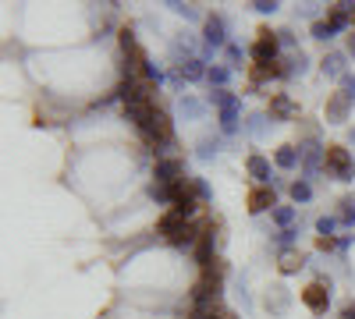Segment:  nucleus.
Returning a JSON list of instances; mask_svg holds the SVG:
<instances>
[{"label": "nucleus", "instance_id": "obj_1", "mask_svg": "<svg viewBox=\"0 0 355 319\" xmlns=\"http://www.w3.org/2000/svg\"><path fill=\"white\" fill-rule=\"evenodd\" d=\"M323 170L334 181H355V156L345 146H327V160H323Z\"/></svg>", "mask_w": 355, "mask_h": 319}, {"label": "nucleus", "instance_id": "obj_2", "mask_svg": "<svg viewBox=\"0 0 355 319\" xmlns=\"http://www.w3.org/2000/svg\"><path fill=\"white\" fill-rule=\"evenodd\" d=\"M249 53H252L256 64H277V53H281L277 33H270V28H259V33H256V43H252Z\"/></svg>", "mask_w": 355, "mask_h": 319}, {"label": "nucleus", "instance_id": "obj_3", "mask_svg": "<svg viewBox=\"0 0 355 319\" xmlns=\"http://www.w3.org/2000/svg\"><path fill=\"white\" fill-rule=\"evenodd\" d=\"M202 43H206V50H210V53L231 43L227 39V21L220 15H206V21H202Z\"/></svg>", "mask_w": 355, "mask_h": 319}, {"label": "nucleus", "instance_id": "obj_4", "mask_svg": "<svg viewBox=\"0 0 355 319\" xmlns=\"http://www.w3.org/2000/svg\"><path fill=\"white\" fill-rule=\"evenodd\" d=\"M189 178V174H185V160L182 156H171V160H157V181L160 185H182Z\"/></svg>", "mask_w": 355, "mask_h": 319}, {"label": "nucleus", "instance_id": "obj_5", "mask_svg": "<svg viewBox=\"0 0 355 319\" xmlns=\"http://www.w3.org/2000/svg\"><path fill=\"white\" fill-rule=\"evenodd\" d=\"M245 170H249V178H252L256 185H263V188H270V185H274V178H277V174L270 170V160L259 156V153H252V156L245 160Z\"/></svg>", "mask_w": 355, "mask_h": 319}, {"label": "nucleus", "instance_id": "obj_6", "mask_svg": "<svg viewBox=\"0 0 355 319\" xmlns=\"http://www.w3.org/2000/svg\"><path fill=\"white\" fill-rule=\"evenodd\" d=\"M206 71H210V68H206L202 57H192V61L174 68V85H182V82H206Z\"/></svg>", "mask_w": 355, "mask_h": 319}, {"label": "nucleus", "instance_id": "obj_7", "mask_svg": "<svg viewBox=\"0 0 355 319\" xmlns=\"http://www.w3.org/2000/svg\"><path fill=\"white\" fill-rule=\"evenodd\" d=\"M242 100L234 96L227 107H220V135H239L242 131Z\"/></svg>", "mask_w": 355, "mask_h": 319}, {"label": "nucleus", "instance_id": "obj_8", "mask_svg": "<svg viewBox=\"0 0 355 319\" xmlns=\"http://www.w3.org/2000/svg\"><path fill=\"white\" fill-rule=\"evenodd\" d=\"M270 121H299V107L291 103L288 93H274L270 96Z\"/></svg>", "mask_w": 355, "mask_h": 319}, {"label": "nucleus", "instance_id": "obj_9", "mask_svg": "<svg viewBox=\"0 0 355 319\" xmlns=\"http://www.w3.org/2000/svg\"><path fill=\"white\" fill-rule=\"evenodd\" d=\"M214 248H217V238H214V230L210 227H202V235H199V245H196V263L202 270H210L217 259H214Z\"/></svg>", "mask_w": 355, "mask_h": 319}, {"label": "nucleus", "instance_id": "obj_10", "mask_svg": "<svg viewBox=\"0 0 355 319\" xmlns=\"http://www.w3.org/2000/svg\"><path fill=\"white\" fill-rule=\"evenodd\" d=\"M302 302L320 316V312H327V305H331V287L327 284H309L306 291H302Z\"/></svg>", "mask_w": 355, "mask_h": 319}, {"label": "nucleus", "instance_id": "obj_11", "mask_svg": "<svg viewBox=\"0 0 355 319\" xmlns=\"http://www.w3.org/2000/svg\"><path fill=\"white\" fill-rule=\"evenodd\" d=\"M348 113H352V100L345 93H331V100H327V125H345Z\"/></svg>", "mask_w": 355, "mask_h": 319}, {"label": "nucleus", "instance_id": "obj_12", "mask_svg": "<svg viewBox=\"0 0 355 319\" xmlns=\"http://www.w3.org/2000/svg\"><path fill=\"white\" fill-rule=\"evenodd\" d=\"M266 210L274 213V210H277V199H274V192H270V188L256 185V188L249 192V213H256V217H259V213H266Z\"/></svg>", "mask_w": 355, "mask_h": 319}, {"label": "nucleus", "instance_id": "obj_13", "mask_svg": "<svg viewBox=\"0 0 355 319\" xmlns=\"http://www.w3.org/2000/svg\"><path fill=\"white\" fill-rule=\"evenodd\" d=\"M320 68H323V75H327V78H338V82H341V78L348 75V53L331 50V53L320 61Z\"/></svg>", "mask_w": 355, "mask_h": 319}, {"label": "nucleus", "instance_id": "obj_14", "mask_svg": "<svg viewBox=\"0 0 355 319\" xmlns=\"http://www.w3.org/2000/svg\"><path fill=\"white\" fill-rule=\"evenodd\" d=\"M185 224H189V220H185L182 213H174V210H171V213H164V217H160V224H157V235H160L164 241H171L174 235H182V230H185Z\"/></svg>", "mask_w": 355, "mask_h": 319}, {"label": "nucleus", "instance_id": "obj_15", "mask_svg": "<svg viewBox=\"0 0 355 319\" xmlns=\"http://www.w3.org/2000/svg\"><path fill=\"white\" fill-rule=\"evenodd\" d=\"M288 305H291V291H288L284 284H274L270 291H266V309H270L274 316H284Z\"/></svg>", "mask_w": 355, "mask_h": 319}, {"label": "nucleus", "instance_id": "obj_16", "mask_svg": "<svg viewBox=\"0 0 355 319\" xmlns=\"http://www.w3.org/2000/svg\"><path fill=\"white\" fill-rule=\"evenodd\" d=\"M281 71H284V82H291V78H302L306 71H309V57L302 53V50H295L288 61H281Z\"/></svg>", "mask_w": 355, "mask_h": 319}, {"label": "nucleus", "instance_id": "obj_17", "mask_svg": "<svg viewBox=\"0 0 355 319\" xmlns=\"http://www.w3.org/2000/svg\"><path fill=\"white\" fill-rule=\"evenodd\" d=\"M224 153V135H206V138H199V146H196V156L199 160H217Z\"/></svg>", "mask_w": 355, "mask_h": 319}, {"label": "nucleus", "instance_id": "obj_18", "mask_svg": "<svg viewBox=\"0 0 355 319\" xmlns=\"http://www.w3.org/2000/svg\"><path fill=\"white\" fill-rule=\"evenodd\" d=\"M270 128H274L270 113H249V118L242 121V131H245V135H252V138H263Z\"/></svg>", "mask_w": 355, "mask_h": 319}, {"label": "nucleus", "instance_id": "obj_19", "mask_svg": "<svg viewBox=\"0 0 355 319\" xmlns=\"http://www.w3.org/2000/svg\"><path fill=\"white\" fill-rule=\"evenodd\" d=\"M206 107H210V103H202V100H196V96H189V93L178 100V110H182L189 121H202V118H206Z\"/></svg>", "mask_w": 355, "mask_h": 319}, {"label": "nucleus", "instance_id": "obj_20", "mask_svg": "<svg viewBox=\"0 0 355 319\" xmlns=\"http://www.w3.org/2000/svg\"><path fill=\"white\" fill-rule=\"evenodd\" d=\"M274 163H277L281 170H295V167H302V153H299V146H281V149H277V156H274Z\"/></svg>", "mask_w": 355, "mask_h": 319}, {"label": "nucleus", "instance_id": "obj_21", "mask_svg": "<svg viewBox=\"0 0 355 319\" xmlns=\"http://www.w3.org/2000/svg\"><path fill=\"white\" fill-rule=\"evenodd\" d=\"M277 266H281V273H299L306 266V255H299L295 248H284L281 259H277Z\"/></svg>", "mask_w": 355, "mask_h": 319}, {"label": "nucleus", "instance_id": "obj_22", "mask_svg": "<svg viewBox=\"0 0 355 319\" xmlns=\"http://www.w3.org/2000/svg\"><path fill=\"white\" fill-rule=\"evenodd\" d=\"M146 192H150V199H153V202H160V206H174V188H171V185L150 181V188H146Z\"/></svg>", "mask_w": 355, "mask_h": 319}, {"label": "nucleus", "instance_id": "obj_23", "mask_svg": "<svg viewBox=\"0 0 355 319\" xmlns=\"http://www.w3.org/2000/svg\"><path fill=\"white\" fill-rule=\"evenodd\" d=\"M231 78V68H220V64H210V71H206V85L210 89H224Z\"/></svg>", "mask_w": 355, "mask_h": 319}, {"label": "nucleus", "instance_id": "obj_24", "mask_svg": "<svg viewBox=\"0 0 355 319\" xmlns=\"http://www.w3.org/2000/svg\"><path fill=\"white\" fill-rule=\"evenodd\" d=\"M288 195H291L295 202H299V206H306V202L313 199V185H309L306 178H299L295 185H288Z\"/></svg>", "mask_w": 355, "mask_h": 319}, {"label": "nucleus", "instance_id": "obj_25", "mask_svg": "<svg viewBox=\"0 0 355 319\" xmlns=\"http://www.w3.org/2000/svg\"><path fill=\"white\" fill-rule=\"evenodd\" d=\"M295 241H299V227H284V230H277V235H274V248H291Z\"/></svg>", "mask_w": 355, "mask_h": 319}, {"label": "nucleus", "instance_id": "obj_26", "mask_svg": "<svg viewBox=\"0 0 355 319\" xmlns=\"http://www.w3.org/2000/svg\"><path fill=\"white\" fill-rule=\"evenodd\" d=\"M224 53H227V68H231V71H239V68L245 64V50H242L239 43H227Z\"/></svg>", "mask_w": 355, "mask_h": 319}, {"label": "nucleus", "instance_id": "obj_27", "mask_svg": "<svg viewBox=\"0 0 355 319\" xmlns=\"http://www.w3.org/2000/svg\"><path fill=\"white\" fill-rule=\"evenodd\" d=\"M338 224H341L338 217H320V220H316V235H320V238H331V241H334V230H338Z\"/></svg>", "mask_w": 355, "mask_h": 319}, {"label": "nucleus", "instance_id": "obj_28", "mask_svg": "<svg viewBox=\"0 0 355 319\" xmlns=\"http://www.w3.org/2000/svg\"><path fill=\"white\" fill-rule=\"evenodd\" d=\"M270 217H274V224H277L281 230H284V227H295V206H277Z\"/></svg>", "mask_w": 355, "mask_h": 319}, {"label": "nucleus", "instance_id": "obj_29", "mask_svg": "<svg viewBox=\"0 0 355 319\" xmlns=\"http://www.w3.org/2000/svg\"><path fill=\"white\" fill-rule=\"evenodd\" d=\"M167 8H171L178 18H185V21H199V18H202V15H199L192 4H167ZM202 21H206V18H202Z\"/></svg>", "mask_w": 355, "mask_h": 319}, {"label": "nucleus", "instance_id": "obj_30", "mask_svg": "<svg viewBox=\"0 0 355 319\" xmlns=\"http://www.w3.org/2000/svg\"><path fill=\"white\" fill-rule=\"evenodd\" d=\"M231 100H234V93H227V89H214L210 96H206V103H210V107H217V110H220V107H227Z\"/></svg>", "mask_w": 355, "mask_h": 319}, {"label": "nucleus", "instance_id": "obj_31", "mask_svg": "<svg viewBox=\"0 0 355 319\" xmlns=\"http://www.w3.org/2000/svg\"><path fill=\"white\" fill-rule=\"evenodd\" d=\"M345 227H355V199H345L341 202V217H338Z\"/></svg>", "mask_w": 355, "mask_h": 319}, {"label": "nucleus", "instance_id": "obj_32", "mask_svg": "<svg viewBox=\"0 0 355 319\" xmlns=\"http://www.w3.org/2000/svg\"><path fill=\"white\" fill-rule=\"evenodd\" d=\"M192 188H196V199H199V202H210V199H214V188L206 185L202 178H192Z\"/></svg>", "mask_w": 355, "mask_h": 319}, {"label": "nucleus", "instance_id": "obj_33", "mask_svg": "<svg viewBox=\"0 0 355 319\" xmlns=\"http://www.w3.org/2000/svg\"><path fill=\"white\" fill-rule=\"evenodd\" d=\"M313 39H320V43H327V39H334V33H331V25H327V21H313Z\"/></svg>", "mask_w": 355, "mask_h": 319}, {"label": "nucleus", "instance_id": "obj_34", "mask_svg": "<svg viewBox=\"0 0 355 319\" xmlns=\"http://www.w3.org/2000/svg\"><path fill=\"white\" fill-rule=\"evenodd\" d=\"M281 4H277V0H256V4H252V11L256 15H274Z\"/></svg>", "mask_w": 355, "mask_h": 319}, {"label": "nucleus", "instance_id": "obj_35", "mask_svg": "<svg viewBox=\"0 0 355 319\" xmlns=\"http://www.w3.org/2000/svg\"><path fill=\"white\" fill-rule=\"evenodd\" d=\"M341 93L355 103V75H345V78H341Z\"/></svg>", "mask_w": 355, "mask_h": 319}, {"label": "nucleus", "instance_id": "obj_36", "mask_svg": "<svg viewBox=\"0 0 355 319\" xmlns=\"http://www.w3.org/2000/svg\"><path fill=\"white\" fill-rule=\"evenodd\" d=\"M277 39H281V46L295 50V36H291V28H281V33H277Z\"/></svg>", "mask_w": 355, "mask_h": 319}, {"label": "nucleus", "instance_id": "obj_37", "mask_svg": "<svg viewBox=\"0 0 355 319\" xmlns=\"http://www.w3.org/2000/svg\"><path fill=\"white\" fill-rule=\"evenodd\" d=\"M341 319H355V302H348V305L341 309Z\"/></svg>", "mask_w": 355, "mask_h": 319}, {"label": "nucleus", "instance_id": "obj_38", "mask_svg": "<svg viewBox=\"0 0 355 319\" xmlns=\"http://www.w3.org/2000/svg\"><path fill=\"white\" fill-rule=\"evenodd\" d=\"M348 57H355V33L348 36Z\"/></svg>", "mask_w": 355, "mask_h": 319}, {"label": "nucleus", "instance_id": "obj_39", "mask_svg": "<svg viewBox=\"0 0 355 319\" xmlns=\"http://www.w3.org/2000/svg\"><path fill=\"white\" fill-rule=\"evenodd\" d=\"M348 142H352V146H355V128H352V135H348Z\"/></svg>", "mask_w": 355, "mask_h": 319}, {"label": "nucleus", "instance_id": "obj_40", "mask_svg": "<svg viewBox=\"0 0 355 319\" xmlns=\"http://www.w3.org/2000/svg\"><path fill=\"white\" fill-rule=\"evenodd\" d=\"M352 28H355V18H352Z\"/></svg>", "mask_w": 355, "mask_h": 319}, {"label": "nucleus", "instance_id": "obj_41", "mask_svg": "<svg viewBox=\"0 0 355 319\" xmlns=\"http://www.w3.org/2000/svg\"><path fill=\"white\" fill-rule=\"evenodd\" d=\"M352 241H355V235H352Z\"/></svg>", "mask_w": 355, "mask_h": 319}]
</instances>
